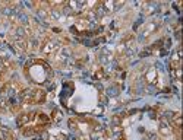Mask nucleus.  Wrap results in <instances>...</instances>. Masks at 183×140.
<instances>
[{
  "instance_id": "nucleus-1",
  "label": "nucleus",
  "mask_w": 183,
  "mask_h": 140,
  "mask_svg": "<svg viewBox=\"0 0 183 140\" xmlns=\"http://www.w3.org/2000/svg\"><path fill=\"white\" fill-rule=\"evenodd\" d=\"M160 134L164 136V137L172 136V126L166 120H161V123H160Z\"/></svg>"
},
{
  "instance_id": "nucleus-2",
  "label": "nucleus",
  "mask_w": 183,
  "mask_h": 140,
  "mask_svg": "<svg viewBox=\"0 0 183 140\" xmlns=\"http://www.w3.org/2000/svg\"><path fill=\"white\" fill-rule=\"evenodd\" d=\"M57 48H59L57 41H47V43L44 44V47H43V53L44 54H51V53H54Z\"/></svg>"
},
{
  "instance_id": "nucleus-3",
  "label": "nucleus",
  "mask_w": 183,
  "mask_h": 140,
  "mask_svg": "<svg viewBox=\"0 0 183 140\" xmlns=\"http://www.w3.org/2000/svg\"><path fill=\"white\" fill-rule=\"evenodd\" d=\"M172 121H173V124H174L177 129H180V126H182V121H180V114H176L174 117H172Z\"/></svg>"
},
{
  "instance_id": "nucleus-4",
  "label": "nucleus",
  "mask_w": 183,
  "mask_h": 140,
  "mask_svg": "<svg viewBox=\"0 0 183 140\" xmlns=\"http://www.w3.org/2000/svg\"><path fill=\"white\" fill-rule=\"evenodd\" d=\"M15 45H16V47H18V48H19V50H25V48H26V45H28V44L25 43V41H23V40H16V43H15Z\"/></svg>"
},
{
  "instance_id": "nucleus-5",
  "label": "nucleus",
  "mask_w": 183,
  "mask_h": 140,
  "mask_svg": "<svg viewBox=\"0 0 183 140\" xmlns=\"http://www.w3.org/2000/svg\"><path fill=\"white\" fill-rule=\"evenodd\" d=\"M172 73L174 75V77H176L177 80H180V75H182V70H180L179 67H177V69H174V70H173Z\"/></svg>"
},
{
  "instance_id": "nucleus-6",
  "label": "nucleus",
  "mask_w": 183,
  "mask_h": 140,
  "mask_svg": "<svg viewBox=\"0 0 183 140\" xmlns=\"http://www.w3.org/2000/svg\"><path fill=\"white\" fill-rule=\"evenodd\" d=\"M145 10H147V13H152L155 10V6L154 4H145Z\"/></svg>"
},
{
  "instance_id": "nucleus-7",
  "label": "nucleus",
  "mask_w": 183,
  "mask_h": 140,
  "mask_svg": "<svg viewBox=\"0 0 183 140\" xmlns=\"http://www.w3.org/2000/svg\"><path fill=\"white\" fill-rule=\"evenodd\" d=\"M154 76H155V72H154V70H151V72L148 73V79H149V80H152V79H154Z\"/></svg>"
},
{
  "instance_id": "nucleus-8",
  "label": "nucleus",
  "mask_w": 183,
  "mask_h": 140,
  "mask_svg": "<svg viewBox=\"0 0 183 140\" xmlns=\"http://www.w3.org/2000/svg\"><path fill=\"white\" fill-rule=\"evenodd\" d=\"M104 53L110 54V53H108V50H104ZM104 58H105V60H110V58H111V55H107V57H104Z\"/></svg>"
}]
</instances>
